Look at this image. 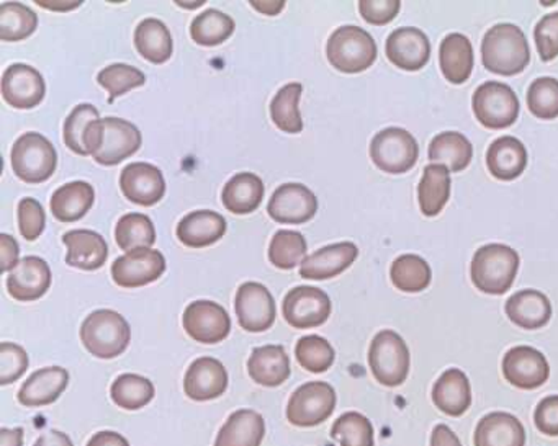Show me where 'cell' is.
<instances>
[{
  "label": "cell",
  "mask_w": 558,
  "mask_h": 446,
  "mask_svg": "<svg viewBox=\"0 0 558 446\" xmlns=\"http://www.w3.org/2000/svg\"><path fill=\"white\" fill-rule=\"evenodd\" d=\"M83 141L97 164L112 168L140 151L143 136L132 122L106 116L87 126Z\"/></svg>",
  "instance_id": "6da1fadb"
},
{
  "label": "cell",
  "mask_w": 558,
  "mask_h": 446,
  "mask_svg": "<svg viewBox=\"0 0 558 446\" xmlns=\"http://www.w3.org/2000/svg\"><path fill=\"white\" fill-rule=\"evenodd\" d=\"M482 63L489 73L511 77L531 63V48L524 32L512 24H498L482 41Z\"/></svg>",
  "instance_id": "7a4b0ae2"
},
{
  "label": "cell",
  "mask_w": 558,
  "mask_h": 446,
  "mask_svg": "<svg viewBox=\"0 0 558 446\" xmlns=\"http://www.w3.org/2000/svg\"><path fill=\"white\" fill-rule=\"evenodd\" d=\"M519 253L505 244H486L476 250L470 265L473 285L485 295H505L519 272Z\"/></svg>",
  "instance_id": "3957f363"
},
{
  "label": "cell",
  "mask_w": 558,
  "mask_h": 446,
  "mask_svg": "<svg viewBox=\"0 0 558 446\" xmlns=\"http://www.w3.org/2000/svg\"><path fill=\"white\" fill-rule=\"evenodd\" d=\"M81 340L94 357L112 360L129 348L132 331L129 322L112 309H99L81 325Z\"/></svg>",
  "instance_id": "277c9868"
},
{
  "label": "cell",
  "mask_w": 558,
  "mask_h": 446,
  "mask_svg": "<svg viewBox=\"0 0 558 446\" xmlns=\"http://www.w3.org/2000/svg\"><path fill=\"white\" fill-rule=\"evenodd\" d=\"M377 44L368 32L355 25L338 28L326 45V57L339 73L359 74L374 66Z\"/></svg>",
  "instance_id": "5b68a950"
},
{
  "label": "cell",
  "mask_w": 558,
  "mask_h": 446,
  "mask_svg": "<svg viewBox=\"0 0 558 446\" xmlns=\"http://www.w3.org/2000/svg\"><path fill=\"white\" fill-rule=\"evenodd\" d=\"M11 162L12 171L21 181L44 184L57 172L58 152L40 133H25L14 143Z\"/></svg>",
  "instance_id": "8992f818"
},
{
  "label": "cell",
  "mask_w": 558,
  "mask_h": 446,
  "mask_svg": "<svg viewBox=\"0 0 558 446\" xmlns=\"http://www.w3.org/2000/svg\"><path fill=\"white\" fill-rule=\"evenodd\" d=\"M368 364L378 383L387 387L400 386L410 373V348L397 332L380 331L372 340Z\"/></svg>",
  "instance_id": "52a82bcc"
},
{
  "label": "cell",
  "mask_w": 558,
  "mask_h": 446,
  "mask_svg": "<svg viewBox=\"0 0 558 446\" xmlns=\"http://www.w3.org/2000/svg\"><path fill=\"white\" fill-rule=\"evenodd\" d=\"M420 146L407 129L390 126L381 129L371 143V159L385 174H407L416 165Z\"/></svg>",
  "instance_id": "ba28073f"
},
{
  "label": "cell",
  "mask_w": 558,
  "mask_h": 446,
  "mask_svg": "<svg viewBox=\"0 0 558 446\" xmlns=\"http://www.w3.org/2000/svg\"><path fill=\"white\" fill-rule=\"evenodd\" d=\"M472 109L480 125L488 129H505L518 122L521 103L508 84L492 80L475 90Z\"/></svg>",
  "instance_id": "9c48e42d"
},
{
  "label": "cell",
  "mask_w": 558,
  "mask_h": 446,
  "mask_svg": "<svg viewBox=\"0 0 558 446\" xmlns=\"http://www.w3.org/2000/svg\"><path fill=\"white\" fill-rule=\"evenodd\" d=\"M336 391L323 381L303 384L290 397L287 419L295 426H316L325 422L336 409Z\"/></svg>",
  "instance_id": "30bf717a"
},
{
  "label": "cell",
  "mask_w": 558,
  "mask_h": 446,
  "mask_svg": "<svg viewBox=\"0 0 558 446\" xmlns=\"http://www.w3.org/2000/svg\"><path fill=\"white\" fill-rule=\"evenodd\" d=\"M331 299L315 286H296L283 298V318L295 329L319 327L331 315Z\"/></svg>",
  "instance_id": "8fae6325"
},
{
  "label": "cell",
  "mask_w": 558,
  "mask_h": 446,
  "mask_svg": "<svg viewBox=\"0 0 558 446\" xmlns=\"http://www.w3.org/2000/svg\"><path fill=\"white\" fill-rule=\"evenodd\" d=\"M238 322L247 332H266L276 322V301L266 286L247 282L238 289L234 298Z\"/></svg>",
  "instance_id": "7c38bea8"
},
{
  "label": "cell",
  "mask_w": 558,
  "mask_h": 446,
  "mask_svg": "<svg viewBox=\"0 0 558 446\" xmlns=\"http://www.w3.org/2000/svg\"><path fill=\"white\" fill-rule=\"evenodd\" d=\"M189 337L201 344H220L231 332V319L223 306L214 301H194L182 318Z\"/></svg>",
  "instance_id": "4fadbf2b"
},
{
  "label": "cell",
  "mask_w": 558,
  "mask_h": 446,
  "mask_svg": "<svg viewBox=\"0 0 558 446\" xmlns=\"http://www.w3.org/2000/svg\"><path fill=\"white\" fill-rule=\"evenodd\" d=\"M502 374L518 389L531 391L547 383L550 367L547 358L537 348L519 345L502 358Z\"/></svg>",
  "instance_id": "5bb4252c"
},
{
  "label": "cell",
  "mask_w": 558,
  "mask_h": 446,
  "mask_svg": "<svg viewBox=\"0 0 558 446\" xmlns=\"http://www.w3.org/2000/svg\"><path fill=\"white\" fill-rule=\"evenodd\" d=\"M318 198L302 184H283L274 191L267 213L276 223L303 224L315 218Z\"/></svg>",
  "instance_id": "9a60e30c"
},
{
  "label": "cell",
  "mask_w": 558,
  "mask_h": 446,
  "mask_svg": "<svg viewBox=\"0 0 558 446\" xmlns=\"http://www.w3.org/2000/svg\"><path fill=\"white\" fill-rule=\"evenodd\" d=\"M166 272V259L159 250L145 249L119 257L112 265L113 282L122 288H140L155 283Z\"/></svg>",
  "instance_id": "2e32d148"
},
{
  "label": "cell",
  "mask_w": 558,
  "mask_h": 446,
  "mask_svg": "<svg viewBox=\"0 0 558 446\" xmlns=\"http://www.w3.org/2000/svg\"><path fill=\"white\" fill-rule=\"evenodd\" d=\"M47 84L35 67L12 64L2 76V97L17 110H31L44 102Z\"/></svg>",
  "instance_id": "e0dca14e"
},
{
  "label": "cell",
  "mask_w": 558,
  "mask_h": 446,
  "mask_svg": "<svg viewBox=\"0 0 558 446\" xmlns=\"http://www.w3.org/2000/svg\"><path fill=\"white\" fill-rule=\"evenodd\" d=\"M385 53L393 66L403 71L423 70L430 58L429 38L423 30L414 27H401L391 32L385 44Z\"/></svg>",
  "instance_id": "ac0fdd59"
},
{
  "label": "cell",
  "mask_w": 558,
  "mask_h": 446,
  "mask_svg": "<svg viewBox=\"0 0 558 446\" xmlns=\"http://www.w3.org/2000/svg\"><path fill=\"white\" fill-rule=\"evenodd\" d=\"M120 188L133 203L153 207L165 198V175L156 165L135 162L123 169L120 175Z\"/></svg>",
  "instance_id": "d6986e66"
},
{
  "label": "cell",
  "mask_w": 558,
  "mask_h": 446,
  "mask_svg": "<svg viewBox=\"0 0 558 446\" xmlns=\"http://www.w3.org/2000/svg\"><path fill=\"white\" fill-rule=\"evenodd\" d=\"M51 286V269L44 259L28 256L9 273L8 289L17 301H37Z\"/></svg>",
  "instance_id": "ffe728a7"
},
{
  "label": "cell",
  "mask_w": 558,
  "mask_h": 446,
  "mask_svg": "<svg viewBox=\"0 0 558 446\" xmlns=\"http://www.w3.org/2000/svg\"><path fill=\"white\" fill-rule=\"evenodd\" d=\"M228 387V371L217 358H197L185 373L184 389L192 400L217 399Z\"/></svg>",
  "instance_id": "44dd1931"
},
{
  "label": "cell",
  "mask_w": 558,
  "mask_h": 446,
  "mask_svg": "<svg viewBox=\"0 0 558 446\" xmlns=\"http://www.w3.org/2000/svg\"><path fill=\"white\" fill-rule=\"evenodd\" d=\"M357 257L359 249L354 243L331 244L303 260L300 265V276L305 280H316V282L335 278L348 270Z\"/></svg>",
  "instance_id": "7402d4cb"
},
{
  "label": "cell",
  "mask_w": 558,
  "mask_h": 446,
  "mask_svg": "<svg viewBox=\"0 0 558 446\" xmlns=\"http://www.w3.org/2000/svg\"><path fill=\"white\" fill-rule=\"evenodd\" d=\"M63 243L68 247V265L86 270V272H94V270L102 269L106 265L109 246L96 231H70L64 234Z\"/></svg>",
  "instance_id": "603a6c76"
},
{
  "label": "cell",
  "mask_w": 558,
  "mask_h": 446,
  "mask_svg": "<svg viewBox=\"0 0 558 446\" xmlns=\"http://www.w3.org/2000/svg\"><path fill=\"white\" fill-rule=\"evenodd\" d=\"M505 311L512 324L525 331L544 327L551 318L550 299L537 289H522L509 296Z\"/></svg>",
  "instance_id": "cb8c5ba5"
},
{
  "label": "cell",
  "mask_w": 558,
  "mask_h": 446,
  "mask_svg": "<svg viewBox=\"0 0 558 446\" xmlns=\"http://www.w3.org/2000/svg\"><path fill=\"white\" fill-rule=\"evenodd\" d=\"M486 168L498 181H514L527 168V149L514 136H501L486 151Z\"/></svg>",
  "instance_id": "d4e9b609"
},
{
  "label": "cell",
  "mask_w": 558,
  "mask_h": 446,
  "mask_svg": "<svg viewBox=\"0 0 558 446\" xmlns=\"http://www.w3.org/2000/svg\"><path fill=\"white\" fill-rule=\"evenodd\" d=\"M70 384V373L61 367L35 371L19 391V400L27 407L50 406Z\"/></svg>",
  "instance_id": "484cf974"
},
{
  "label": "cell",
  "mask_w": 558,
  "mask_h": 446,
  "mask_svg": "<svg viewBox=\"0 0 558 446\" xmlns=\"http://www.w3.org/2000/svg\"><path fill=\"white\" fill-rule=\"evenodd\" d=\"M433 400L446 416H463L472 404V387L466 374L459 368L444 371L434 384Z\"/></svg>",
  "instance_id": "4316f807"
},
{
  "label": "cell",
  "mask_w": 558,
  "mask_h": 446,
  "mask_svg": "<svg viewBox=\"0 0 558 446\" xmlns=\"http://www.w3.org/2000/svg\"><path fill=\"white\" fill-rule=\"evenodd\" d=\"M250 376L260 386L277 387L289 380L292 368L290 358L282 345H264L254 348L247 361Z\"/></svg>",
  "instance_id": "83f0119b"
},
{
  "label": "cell",
  "mask_w": 558,
  "mask_h": 446,
  "mask_svg": "<svg viewBox=\"0 0 558 446\" xmlns=\"http://www.w3.org/2000/svg\"><path fill=\"white\" fill-rule=\"evenodd\" d=\"M227 220L210 210L194 211L178 224V237L184 246L201 249L218 243L227 234Z\"/></svg>",
  "instance_id": "f1b7e54d"
},
{
  "label": "cell",
  "mask_w": 558,
  "mask_h": 446,
  "mask_svg": "<svg viewBox=\"0 0 558 446\" xmlns=\"http://www.w3.org/2000/svg\"><path fill=\"white\" fill-rule=\"evenodd\" d=\"M475 446H524L525 430L518 417L508 412H492L476 425Z\"/></svg>",
  "instance_id": "f546056e"
},
{
  "label": "cell",
  "mask_w": 558,
  "mask_h": 446,
  "mask_svg": "<svg viewBox=\"0 0 558 446\" xmlns=\"http://www.w3.org/2000/svg\"><path fill=\"white\" fill-rule=\"evenodd\" d=\"M473 47L462 34H450L439 47V66L442 76L453 86L466 83L473 71Z\"/></svg>",
  "instance_id": "4dcf8cb0"
},
{
  "label": "cell",
  "mask_w": 558,
  "mask_h": 446,
  "mask_svg": "<svg viewBox=\"0 0 558 446\" xmlns=\"http://www.w3.org/2000/svg\"><path fill=\"white\" fill-rule=\"evenodd\" d=\"M96 201V190L87 182H71L54 191L51 197V213L61 223H74L89 213Z\"/></svg>",
  "instance_id": "1f68e13d"
},
{
  "label": "cell",
  "mask_w": 558,
  "mask_h": 446,
  "mask_svg": "<svg viewBox=\"0 0 558 446\" xmlns=\"http://www.w3.org/2000/svg\"><path fill=\"white\" fill-rule=\"evenodd\" d=\"M266 435V422L260 413L250 409L231 413L217 436L215 446H260Z\"/></svg>",
  "instance_id": "d6a6232c"
},
{
  "label": "cell",
  "mask_w": 558,
  "mask_h": 446,
  "mask_svg": "<svg viewBox=\"0 0 558 446\" xmlns=\"http://www.w3.org/2000/svg\"><path fill=\"white\" fill-rule=\"evenodd\" d=\"M264 182L259 175L251 172H241L234 175L225 185L221 201L225 208L233 214L254 213L263 203Z\"/></svg>",
  "instance_id": "836d02e7"
},
{
  "label": "cell",
  "mask_w": 558,
  "mask_h": 446,
  "mask_svg": "<svg viewBox=\"0 0 558 446\" xmlns=\"http://www.w3.org/2000/svg\"><path fill=\"white\" fill-rule=\"evenodd\" d=\"M427 158L433 164L444 165L449 172L457 174L465 171L472 162L473 146L462 133H440L430 141Z\"/></svg>",
  "instance_id": "e575fe53"
},
{
  "label": "cell",
  "mask_w": 558,
  "mask_h": 446,
  "mask_svg": "<svg viewBox=\"0 0 558 446\" xmlns=\"http://www.w3.org/2000/svg\"><path fill=\"white\" fill-rule=\"evenodd\" d=\"M135 47L149 63L165 64L171 60L174 41L165 22L146 18L136 27Z\"/></svg>",
  "instance_id": "d590c367"
},
{
  "label": "cell",
  "mask_w": 558,
  "mask_h": 446,
  "mask_svg": "<svg viewBox=\"0 0 558 446\" xmlns=\"http://www.w3.org/2000/svg\"><path fill=\"white\" fill-rule=\"evenodd\" d=\"M450 198V172L439 164L424 168L423 177L417 185V201L421 213L427 218L437 216Z\"/></svg>",
  "instance_id": "8d00e7d4"
},
{
  "label": "cell",
  "mask_w": 558,
  "mask_h": 446,
  "mask_svg": "<svg viewBox=\"0 0 558 446\" xmlns=\"http://www.w3.org/2000/svg\"><path fill=\"white\" fill-rule=\"evenodd\" d=\"M116 240L123 252L151 249L156 243V230L151 218L142 213H130L120 218L116 227Z\"/></svg>",
  "instance_id": "74e56055"
},
{
  "label": "cell",
  "mask_w": 558,
  "mask_h": 446,
  "mask_svg": "<svg viewBox=\"0 0 558 446\" xmlns=\"http://www.w3.org/2000/svg\"><path fill=\"white\" fill-rule=\"evenodd\" d=\"M395 288L403 293H421L430 285L433 272L429 263L416 253H404L395 260L390 269Z\"/></svg>",
  "instance_id": "f35d334b"
},
{
  "label": "cell",
  "mask_w": 558,
  "mask_h": 446,
  "mask_svg": "<svg viewBox=\"0 0 558 446\" xmlns=\"http://www.w3.org/2000/svg\"><path fill=\"white\" fill-rule=\"evenodd\" d=\"M302 94V84H287L270 102V119L280 132L289 135H299L303 132V120L299 110Z\"/></svg>",
  "instance_id": "ab89813d"
},
{
  "label": "cell",
  "mask_w": 558,
  "mask_h": 446,
  "mask_svg": "<svg viewBox=\"0 0 558 446\" xmlns=\"http://www.w3.org/2000/svg\"><path fill=\"white\" fill-rule=\"evenodd\" d=\"M38 15L27 5L5 2L0 5V40L22 41L35 34Z\"/></svg>",
  "instance_id": "60d3db41"
},
{
  "label": "cell",
  "mask_w": 558,
  "mask_h": 446,
  "mask_svg": "<svg viewBox=\"0 0 558 446\" xmlns=\"http://www.w3.org/2000/svg\"><path fill=\"white\" fill-rule=\"evenodd\" d=\"M234 21L230 15L210 9L192 21L191 37L201 47H218L233 35Z\"/></svg>",
  "instance_id": "b9f144b4"
},
{
  "label": "cell",
  "mask_w": 558,
  "mask_h": 446,
  "mask_svg": "<svg viewBox=\"0 0 558 446\" xmlns=\"http://www.w3.org/2000/svg\"><path fill=\"white\" fill-rule=\"evenodd\" d=\"M112 399L117 406L126 410H138L151 402L155 397V384L140 374H122L112 384Z\"/></svg>",
  "instance_id": "7bdbcfd3"
},
{
  "label": "cell",
  "mask_w": 558,
  "mask_h": 446,
  "mask_svg": "<svg viewBox=\"0 0 558 446\" xmlns=\"http://www.w3.org/2000/svg\"><path fill=\"white\" fill-rule=\"evenodd\" d=\"M305 237L296 231H277L269 246V260L280 270H292L306 259Z\"/></svg>",
  "instance_id": "ee69618b"
},
{
  "label": "cell",
  "mask_w": 558,
  "mask_h": 446,
  "mask_svg": "<svg viewBox=\"0 0 558 446\" xmlns=\"http://www.w3.org/2000/svg\"><path fill=\"white\" fill-rule=\"evenodd\" d=\"M331 436L341 446H374V426L367 417L348 412L332 423Z\"/></svg>",
  "instance_id": "f6af8a7d"
},
{
  "label": "cell",
  "mask_w": 558,
  "mask_h": 446,
  "mask_svg": "<svg viewBox=\"0 0 558 446\" xmlns=\"http://www.w3.org/2000/svg\"><path fill=\"white\" fill-rule=\"evenodd\" d=\"M97 83L110 94L109 102L113 103L123 94L145 86L146 76L145 73L130 64L119 63L100 71Z\"/></svg>",
  "instance_id": "bcb514c9"
},
{
  "label": "cell",
  "mask_w": 558,
  "mask_h": 446,
  "mask_svg": "<svg viewBox=\"0 0 558 446\" xmlns=\"http://www.w3.org/2000/svg\"><path fill=\"white\" fill-rule=\"evenodd\" d=\"M296 360L310 373H325L335 363V348L319 335L300 338L295 348Z\"/></svg>",
  "instance_id": "7dc6e473"
},
{
  "label": "cell",
  "mask_w": 558,
  "mask_h": 446,
  "mask_svg": "<svg viewBox=\"0 0 558 446\" xmlns=\"http://www.w3.org/2000/svg\"><path fill=\"white\" fill-rule=\"evenodd\" d=\"M527 107L541 120L558 119V80L538 77L527 89Z\"/></svg>",
  "instance_id": "c3c4849f"
},
{
  "label": "cell",
  "mask_w": 558,
  "mask_h": 446,
  "mask_svg": "<svg viewBox=\"0 0 558 446\" xmlns=\"http://www.w3.org/2000/svg\"><path fill=\"white\" fill-rule=\"evenodd\" d=\"M99 120V110L90 103H81L74 107L71 115L64 122L63 139L66 148H70L74 154L89 156V152L84 148V133L90 123Z\"/></svg>",
  "instance_id": "681fc988"
},
{
  "label": "cell",
  "mask_w": 558,
  "mask_h": 446,
  "mask_svg": "<svg viewBox=\"0 0 558 446\" xmlns=\"http://www.w3.org/2000/svg\"><path fill=\"white\" fill-rule=\"evenodd\" d=\"M28 363L31 360H28V354L24 347L4 342L0 345V384L8 386L24 376Z\"/></svg>",
  "instance_id": "f907efd6"
},
{
  "label": "cell",
  "mask_w": 558,
  "mask_h": 446,
  "mask_svg": "<svg viewBox=\"0 0 558 446\" xmlns=\"http://www.w3.org/2000/svg\"><path fill=\"white\" fill-rule=\"evenodd\" d=\"M47 226V214L40 201L35 198H24L19 203V227L27 240H37Z\"/></svg>",
  "instance_id": "816d5d0a"
},
{
  "label": "cell",
  "mask_w": 558,
  "mask_h": 446,
  "mask_svg": "<svg viewBox=\"0 0 558 446\" xmlns=\"http://www.w3.org/2000/svg\"><path fill=\"white\" fill-rule=\"evenodd\" d=\"M534 41L544 63L558 57V12L545 15L534 28Z\"/></svg>",
  "instance_id": "f5cc1de1"
},
{
  "label": "cell",
  "mask_w": 558,
  "mask_h": 446,
  "mask_svg": "<svg viewBox=\"0 0 558 446\" xmlns=\"http://www.w3.org/2000/svg\"><path fill=\"white\" fill-rule=\"evenodd\" d=\"M400 0H361L359 2V12L362 18L371 25L390 24L400 14Z\"/></svg>",
  "instance_id": "db71d44e"
},
{
  "label": "cell",
  "mask_w": 558,
  "mask_h": 446,
  "mask_svg": "<svg viewBox=\"0 0 558 446\" xmlns=\"http://www.w3.org/2000/svg\"><path fill=\"white\" fill-rule=\"evenodd\" d=\"M535 426L548 436H558V396L541 400L534 412Z\"/></svg>",
  "instance_id": "11a10c76"
},
{
  "label": "cell",
  "mask_w": 558,
  "mask_h": 446,
  "mask_svg": "<svg viewBox=\"0 0 558 446\" xmlns=\"http://www.w3.org/2000/svg\"><path fill=\"white\" fill-rule=\"evenodd\" d=\"M0 259H2V272H12L19 265V256H21V247L17 240L9 234H0Z\"/></svg>",
  "instance_id": "9f6ffc18"
},
{
  "label": "cell",
  "mask_w": 558,
  "mask_h": 446,
  "mask_svg": "<svg viewBox=\"0 0 558 446\" xmlns=\"http://www.w3.org/2000/svg\"><path fill=\"white\" fill-rule=\"evenodd\" d=\"M430 446H462V443L449 426L439 423L430 433Z\"/></svg>",
  "instance_id": "6f0895ef"
},
{
  "label": "cell",
  "mask_w": 558,
  "mask_h": 446,
  "mask_svg": "<svg viewBox=\"0 0 558 446\" xmlns=\"http://www.w3.org/2000/svg\"><path fill=\"white\" fill-rule=\"evenodd\" d=\"M87 446H130V443L120 433L106 430V432L96 433Z\"/></svg>",
  "instance_id": "680465c9"
},
{
  "label": "cell",
  "mask_w": 558,
  "mask_h": 446,
  "mask_svg": "<svg viewBox=\"0 0 558 446\" xmlns=\"http://www.w3.org/2000/svg\"><path fill=\"white\" fill-rule=\"evenodd\" d=\"M35 446H74L70 436L60 430H48L47 433L40 436L35 443Z\"/></svg>",
  "instance_id": "91938a15"
},
{
  "label": "cell",
  "mask_w": 558,
  "mask_h": 446,
  "mask_svg": "<svg viewBox=\"0 0 558 446\" xmlns=\"http://www.w3.org/2000/svg\"><path fill=\"white\" fill-rule=\"evenodd\" d=\"M250 4L253 5V9H256L257 12H260V14L270 15V17L279 15L280 12L283 11V8H286V2H283V0H270V2L251 0Z\"/></svg>",
  "instance_id": "94428289"
},
{
  "label": "cell",
  "mask_w": 558,
  "mask_h": 446,
  "mask_svg": "<svg viewBox=\"0 0 558 446\" xmlns=\"http://www.w3.org/2000/svg\"><path fill=\"white\" fill-rule=\"evenodd\" d=\"M22 443H24V430H0V446H22Z\"/></svg>",
  "instance_id": "6125c7cd"
},
{
  "label": "cell",
  "mask_w": 558,
  "mask_h": 446,
  "mask_svg": "<svg viewBox=\"0 0 558 446\" xmlns=\"http://www.w3.org/2000/svg\"><path fill=\"white\" fill-rule=\"evenodd\" d=\"M37 4L40 5V8L48 9V11L70 12L81 8L83 2H77V0H74V2H64V0H61V2H47V0H37Z\"/></svg>",
  "instance_id": "be15d7a7"
},
{
  "label": "cell",
  "mask_w": 558,
  "mask_h": 446,
  "mask_svg": "<svg viewBox=\"0 0 558 446\" xmlns=\"http://www.w3.org/2000/svg\"><path fill=\"white\" fill-rule=\"evenodd\" d=\"M175 4L181 5V8L185 9H198L205 4V2H175Z\"/></svg>",
  "instance_id": "e7e4bbea"
}]
</instances>
